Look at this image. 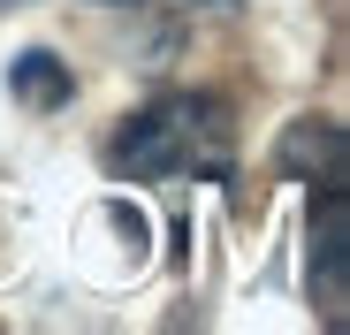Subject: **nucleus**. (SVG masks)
<instances>
[{
  "label": "nucleus",
  "instance_id": "20e7f679",
  "mask_svg": "<svg viewBox=\"0 0 350 335\" xmlns=\"http://www.w3.org/2000/svg\"><path fill=\"white\" fill-rule=\"evenodd\" d=\"M8 92H16L23 107H69L77 77H69V62H53L46 46H31V53H16V62H8Z\"/></svg>",
  "mask_w": 350,
  "mask_h": 335
},
{
  "label": "nucleus",
  "instance_id": "7ed1b4c3",
  "mask_svg": "<svg viewBox=\"0 0 350 335\" xmlns=\"http://www.w3.org/2000/svg\"><path fill=\"white\" fill-rule=\"evenodd\" d=\"M312 160H320L327 183H342V130L327 115H297V122L282 130V168H289V176H305Z\"/></svg>",
  "mask_w": 350,
  "mask_h": 335
},
{
  "label": "nucleus",
  "instance_id": "f257e3e1",
  "mask_svg": "<svg viewBox=\"0 0 350 335\" xmlns=\"http://www.w3.org/2000/svg\"><path fill=\"white\" fill-rule=\"evenodd\" d=\"M107 168L122 183H175V176H228L237 168V122L228 99L213 92H160L137 115L114 122L107 137Z\"/></svg>",
  "mask_w": 350,
  "mask_h": 335
},
{
  "label": "nucleus",
  "instance_id": "f03ea898",
  "mask_svg": "<svg viewBox=\"0 0 350 335\" xmlns=\"http://www.w3.org/2000/svg\"><path fill=\"white\" fill-rule=\"evenodd\" d=\"M342 267H350V198H342V183H320L305 282H312V305L327 312V327H342Z\"/></svg>",
  "mask_w": 350,
  "mask_h": 335
}]
</instances>
